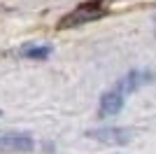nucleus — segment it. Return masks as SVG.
<instances>
[{
    "mask_svg": "<svg viewBox=\"0 0 156 154\" xmlns=\"http://www.w3.org/2000/svg\"><path fill=\"white\" fill-rule=\"evenodd\" d=\"M105 12H107V0H84L58 21V28L65 31V28H77V26L91 24V21L103 19Z\"/></svg>",
    "mask_w": 156,
    "mask_h": 154,
    "instance_id": "obj_1",
    "label": "nucleus"
},
{
    "mask_svg": "<svg viewBox=\"0 0 156 154\" xmlns=\"http://www.w3.org/2000/svg\"><path fill=\"white\" fill-rule=\"evenodd\" d=\"M35 149V140L26 131H0V154H28Z\"/></svg>",
    "mask_w": 156,
    "mask_h": 154,
    "instance_id": "obj_2",
    "label": "nucleus"
},
{
    "mask_svg": "<svg viewBox=\"0 0 156 154\" xmlns=\"http://www.w3.org/2000/svg\"><path fill=\"white\" fill-rule=\"evenodd\" d=\"M89 138L103 142V145H112V147H124L133 140V131L124 126H107V128H96V131H89Z\"/></svg>",
    "mask_w": 156,
    "mask_h": 154,
    "instance_id": "obj_3",
    "label": "nucleus"
},
{
    "mask_svg": "<svg viewBox=\"0 0 156 154\" xmlns=\"http://www.w3.org/2000/svg\"><path fill=\"white\" fill-rule=\"evenodd\" d=\"M126 94H124V89L119 86V84H114L110 91H105L103 96H100V105H98V115L103 117V119H107V117H114V115H119L121 110H124V105H126Z\"/></svg>",
    "mask_w": 156,
    "mask_h": 154,
    "instance_id": "obj_4",
    "label": "nucleus"
},
{
    "mask_svg": "<svg viewBox=\"0 0 156 154\" xmlns=\"http://www.w3.org/2000/svg\"><path fill=\"white\" fill-rule=\"evenodd\" d=\"M51 47L49 45H30V47H23L21 49V56L23 58H35V61H44V58L51 56Z\"/></svg>",
    "mask_w": 156,
    "mask_h": 154,
    "instance_id": "obj_5",
    "label": "nucleus"
},
{
    "mask_svg": "<svg viewBox=\"0 0 156 154\" xmlns=\"http://www.w3.org/2000/svg\"><path fill=\"white\" fill-rule=\"evenodd\" d=\"M0 117H2V110H0Z\"/></svg>",
    "mask_w": 156,
    "mask_h": 154,
    "instance_id": "obj_6",
    "label": "nucleus"
}]
</instances>
